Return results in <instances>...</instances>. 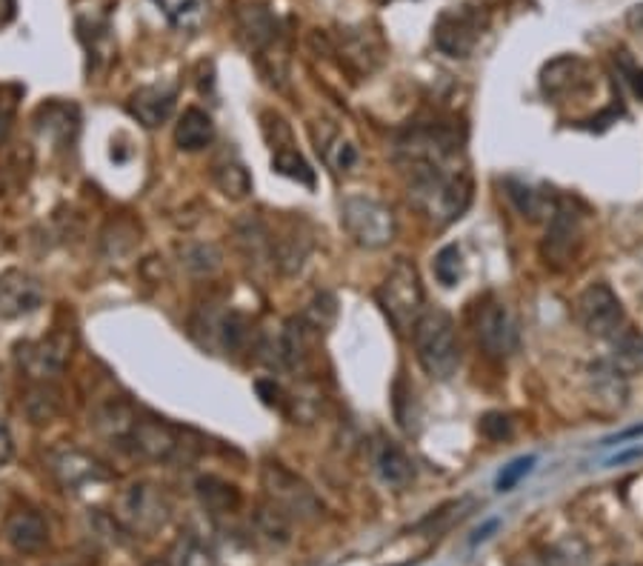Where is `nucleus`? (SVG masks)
Masks as SVG:
<instances>
[{"label": "nucleus", "instance_id": "1", "mask_svg": "<svg viewBox=\"0 0 643 566\" xmlns=\"http://www.w3.org/2000/svg\"><path fill=\"white\" fill-rule=\"evenodd\" d=\"M409 203L429 224H455L472 203V180L457 169H434V166H415L409 169Z\"/></svg>", "mask_w": 643, "mask_h": 566}, {"label": "nucleus", "instance_id": "2", "mask_svg": "<svg viewBox=\"0 0 643 566\" xmlns=\"http://www.w3.org/2000/svg\"><path fill=\"white\" fill-rule=\"evenodd\" d=\"M415 355L424 373L434 380H450L461 366V343L450 312L424 310L418 324L412 326Z\"/></svg>", "mask_w": 643, "mask_h": 566}, {"label": "nucleus", "instance_id": "3", "mask_svg": "<svg viewBox=\"0 0 643 566\" xmlns=\"http://www.w3.org/2000/svg\"><path fill=\"white\" fill-rule=\"evenodd\" d=\"M424 287H420V275L412 261L398 257L392 269L387 272V278L378 287V303L380 310L387 312L389 324L395 326V332L406 335L412 326L418 324L424 315Z\"/></svg>", "mask_w": 643, "mask_h": 566}, {"label": "nucleus", "instance_id": "4", "mask_svg": "<svg viewBox=\"0 0 643 566\" xmlns=\"http://www.w3.org/2000/svg\"><path fill=\"white\" fill-rule=\"evenodd\" d=\"M398 161L406 169L415 166H434V169H452V161L461 152V135L452 126L420 124L403 133L395 143Z\"/></svg>", "mask_w": 643, "mask_h": 566}, {"label": "nucleus", "instance_id": "5", "mask_svg": "<svg viewBox=\"0 0 643 566\" xmlns=\"http://www.w3.org/2000/svg\"><path fill=\"white\" fill-rule=\"evenodd\" d=\"M261 481H264L269 504L278 506L280 513L289 520H318L324 515L320 498L312 492V487L303 478H298L292 469H287L278 461H269L261 469Z\"/></svg>", "mask_w": 643, "mask_h": 566}, {"label": "nucleus", "instance_id": "6", "mask_svg": "<svg viewBox=\"0 0 643 566\" xmlns=\"http://www.w3.org/2000/svg\"><path fill=\"white\" fill-rule=\"evenodd\" d=\"M341 224L357 247L383 249L395 241L398 224L395 212L387 203L366 198V194H352L341 206Z\"/></svg>", "mask_w": 643, "mask_h": 566}, {"label": "nucleus", "instance_id": "7", "mask_svg": "<svg viewBox=\"0 0 643 566\" xmlns=\"http://www.w3.org/2000/svg\"><path fill=\"white\" fill-rule=\"evenodd\" d=\"M487 29V15L475 7L443 9L432 24L434 49L452 61H466Z\"/></svg>", "mask_w": 643, "mask_h": 566}, {"label": "nucleus", "instance_id": "8", "mask_svg": "<svg viewBox=\"0 0 643 566\" xmlns=\"http://www.w3.org/2000/svg\"><path fill=\"white\" fill-rule=\"evenodd\" d=\"M587 226V215H583L572 201H558L552 217L546 221V238L541 243L543 261L552 269H566L575 264V257L581 255L583 247V229Z\"/></svg>", "mask_w": 643, "mask_h": 566}, {"label": "nucleus", "instance_id": "9", "mask_svg": "<svg viewBox=\"0 0 643 566\" xmlns=\"http://www.w3.org/2000/svg\"><path fill=\"white\" fill-rule=\"evenodd\" d=\"M117 520L124 524L129 532L138 536H155L172 518L169 498L163 495L161 489L152 483H133L117 495Z\"/></svg>", "mask_w": 643, "mask_h": 566}, {"label": "nucleus", "instance_id": "10", "mask_svg": "<svg viewBox=\"0 0 643 566\" xmlns=\"http://www.w3.org/2000/svg\"><path fill=\"white\" fill-rule=\"evenodd\" d=\"M49 469H52V475L66 492L84 498V501H92L94 495H103L109 481H112L106 466L80 450L52 452V455H49Z\"/></svg>", "mask_w": 643, "mask_h": 566}, {"label": "nucleus", "instance_id": "11", "mask_svg": "<svg viewBox=\"0 0 643 566\" xmlns=\"http://www.w3.org/2000/svg\"><path fill=\"white\" fill-rule=\"evenodd\" d=\"M575 318L587 329V335L606 338V341L627 326L623 303L615 295L613 287H606V284H592V287L583 289L575 301Z\"/></svg>", "mask_w": 643, "mask_h": 566}, {"label": "nucleus", "instance_id": "12", "mask_svg": "<svg viewBox=\"0 0 643 566\" xmlns=\"http://www.w3.org/2000/svg\"><path fill=\"white\" fill-rule=\"evenodd\" d=\"M475 335H478L481 350L495 361H506L520 347L518 320H515L506 303L489 301L487 306H481L478 320H475Z\"/></svg>", "mask_w": 643, "mask_h": 566}, {"label": "nucleus", "instance_id": "13", "mask_svg": "<svg viewBox=\"0 0 643 566\" xmlns=\"http://www.w3.org/2000/svg\"><path fill=\"white\" fill-rule=\"evenodd\" d=\"M72 357V332H52L49 338L17 347V364L31 380H52L66 369Z\"/></svg>", "mask_w": 643, "mask_h": 566}, {"label": "nucleus", "instance_id": "14", "mask_svg": "<svg viewBox=\"0 0 643 566\" xmlns=\"http://www.w3.org/2000/svg\"><path fill=\"white\" fill-rule=\"evenodd\" d=\"M129 441L135 443V450H138L140 455H147V458L152 461H175L184 455L187 446H192V443L184 441V432H180V429L169 427L166 420L152 418V415H140V418H135Z\"/></svg>", "mask_w": 643, "mask_h": 566}, {"label": "nucleus", "instance_id": "15", "mask_svg": "<svg viewBox=\"0 0 643 566\" xmlns=\"http://www.w3.org/2000/svg\"><path fill=\"white\" fill-rule=\"evenodd\" d=\"M43 284L24 269H9L0 275V318L15 320L43 306Z\"/></svg>", "mask_w": 643, "mask_h": 566}, {"label": "nucleus", "instance_id": "16", "mask_svg": "<svg viewBox=\"0 0 643 566\" xmlns=\"http://www.w3.org/2000/svg\"><path fill=\"white\" fill-rule=\"evenodd\" d=\"M235 247L247 261V266H252V272L257 275H269L275 269V247H272V235L261 217L247 215L235 224Z\"/></svg>", "mask_w": 643, "mask_h": 566}, {"label": "nucleus", "instance_id": "17", "mask_svg": "<svg viewBox=\"0 0 643 566\" xmlns=\"http://www.w3.org/2000/svg\"><path fill=\"white\" fill-rule=\"evenodd\" d=\"M3 536L17 555H38L49 543V524L43 520V515L24 506V510L9 513L7 524H3Z\"/></svg>", "mask_w": 643, "mask_h": 566}, {"label": "nucleus", "instance_id": "18", "mask_svg": "<svg viewBox=\"0 0 643 566\" xmlns=\"http://www.w3.org/2000/svg\"><path fill=\"white\" fill-rule=\"evenodd\" d=\"M175 101H178L175 86H140L138 92L129 98V112H133V117H138V124H143L147 129H157V126H163L169 121Z\"/></svg>", "mask_w": 643, "mask_h": 566}, {"label": "nucleus", "instance_id": "19", "mask_svg": "<svg viewBox=\"0 0 643 566\" xmlns=\"http://www.w3.org/2000/svg\"><path fill=\"white\" fill-rule=\"evenodd\" d=\"M312 329L301 315L295 318H289L283 324L278 335V361L283 369H292V373H303L306 364H310L312 357Z\"/></svg>", "mask_w": 643, "mask_h": 566}, {"label": "nucleus", "instance_id": "20", "mask_svg": "<svg viewBox=\"0 0 643 566\" xmlns=\"http://www.w3.org/2000/svg\"><path fill=\"white\" fill-rule=\"evenodd\" d=\"M587 84V63L575 54H560L550 61L541 72V89L546 98H564L578 92Z\"/></svg>", "mask_w": 643, "mask_h": 566}, {"label": "nucleus", "instance_id": "21", "mask_svg": "<svg viewBox=\"0 0 643 566\" xmlns=\"http://www.w3.org/2000/svg\"><path fill=\"white\" fill-rule=\"evenodd\" d=\"M238 32H241V40L249 49L261 52L278 38V17L272 15V9L266 3H243L238 9Z\"/></svg>", "mask_w": 643, "mask_h": 566}, {"label": "nucleus", "instance_id": "22", "mask_svg": "<svg viewBox=\"0 0 643 566\" xmlns=\"http://www.w3.org/2000/svg\"><path fill=\"white\" fill-rule=\"evenodd\" d=\"M373 458H375V469H378L380 481L389 483V487L403 489L415 481V464H412L409 455H406L395 441L380 438V441L375 443Z\"/></svg>", "mask_w": 643, "mask_h": 566}, {"label": "nucleus", "instance_id": "23", "mask_svg": "<svg viewBox=\"0 0 643 566\" xmlns=\"http://www.w3.org/2000/svg\"><path fill=\"white\" fill-rule=\"evenodd\" d=\"M506 194L515 203V210L524 217H529V221H550L555 206H558L552 189L535 187V184H527V180H506Z\"/></svg>", "mask_w": 643, "mask_h": 566}, {"label": "nucleus", "instance_id": "24", "mask_svg": "<svg viewBox=\"0 0 643 566\" xmlns=\"http://www.w3.org/2000/svg\"><path fill=\"white\" fill-rule=\"evenodd\" d=\"M194 492H198V501H201L203 510L212 515H235L243 504L241 489L235 487V483L224 481V478H217V475L198 478Z\"/></svg>", "mask_w": 643, "mask_h": 566}, {"label": "nucleus", "instance_id": "25", "mask_svg": "<svg viewBox=\"0 0 643 566\" xmlns=\"http://www.w3.org/2000/svg\"><path fill=\"white\" fill-rule=\"evenodd\" d=\"M272 247H275V266L280 269V275L292 278V275H298L303 269L306 257H310L312 235L303 232L301 226H289L278 241L272 238Z\"/></svg>", "mask_w": 643, "mask_h": 566}, {"label": "nucleus", "instance_id": "26", "mask_svg": "<svg viewBox=\"0 0 643 566\" xmlns=\"http://www.w3.org/2000/svg\"><path fill=\"white\" fill-rule=\"evenodd\" d=\"M21 404H24L26 418H29L35 427L52 424V420L61 415V389L54 387L52 380H35L24 392V401H21Z\"/></svg>", "mask_w": 643, "mask_h": 566}, {"label": "nucleus", "instance_id": "27", "mask_svg": "<svg viewBox=\"0 0 643 566\" xmlns=\"http://www.w3.org/2000/svg\"><path fill=\"white\" fill-rule=\"evenodd\" d=\"M609 341H613V352L606 357V364L618 369L623 378L643 373V332H638L632 326H623Z\"/></svg>", "mask_w": 643, "mask_h": 566}, {"label": "nucleus", "instance_id": "28", "mask_svg": "<svg viewBox=\"0 0 643 566\" xmlns=\"http://www.w3.org/2000/svg\"><path fill=\"white\" fill-rule=\"evenodd\" d=\"M590 392L595 395L597 406L615 412L627 404V378L606 361H601V364L590 366Z\"/></svg>", "mask_w": 643, "mask_h": 566}, {"label": "nucleus", "instance_id": "29", "mask_svg": "<svg viewBox=\"0 0 643 566\" xmlns=\"http://www.w3.org/2000/svg\"><path fill=\"white\" fill-rule=\"evenodd\" d=\"M341 52L346 54V63H352L357 72L378 70L380 61H383V47H380V40L364 29L343 32Z\"/></svg>", "mask_w": 643, "mask_h": 566}, {"label": "nucleus", "instance_id": "30", "mask_svg": "<svg viewBox=\"0 0 643 566\" xmlns=\"http://www.w3.org/2000/svg\"><path fill=\"white\" fill-rule=\"evenodd\" d=\"M215 140V124L203 109H187L175 126V143L184 152H201Z\"/></svg>", "mask_w": 643, "mask_h": 566}, {"label": "nucleus", "instance_id": "31", "mask_svg": "<svg viewBox=\"0 0 643 566\" xmlns=\"http://www.w3.org/2000/svg\"><path fill=\"white\" fill-rule=\"evenodd\" d=\"M315 143L324 161L332 166L335 172H352L357 163V147L349 138H343L332 124H320V135L315 133Z\"/></svg>", "mask_w": 643, "mask_h": 566}, {"label": "nucleus", "instance_id": "32", "mask_svg": "<svg viewBox=\"0 0 643 566\" xmlns=\"http://www.w3.org/2000/svg\"><path fill=\"white\" fill-rule=\"evenodd\" d=\"M135 418H138V415L133 412V406L126 404V401H121V398H112V401H106L101 410L94 412V424H98V429H101L106 438H112V441H124V438L129 441Z\"/></svg>", "mask_w": 643, "mask_h": 566}, {"label": "nucleus", "instance_id": "33", "mask_svg": "<svg viewBox=\"0 0 643 566\" xmlns=\"http://www.w3.org/2000/svg\"><path fill=\"white\" fill-rule=\"evenodd\" d=\"M180 32H198L206 21V0H152Z\"/></svg>", "mask_w": 643, "mask_h": 566}, {"label": "nucleus", "instance_id": "34", "mask_svg": "<svg viewBox=\"0 0 643 566\" xmlns=\"http://www.w3.org/2000/svg\"><path fill=\"white\" fill-rule=\"evenodd\" d=\"M180 264L194 278H212L224 266V255L215 243H187L180 247Z\"/></svg>", "mask_w": 643, "mask_h": 566}, {"label": "nucleus", "instance_id": "35", "mask_svg": "<svg viewBox=\"0 0 643 566\" xmlns=\"http://www.w3.org/2000/svg\"><path fill=\"white\" fill-rule=\"evenodd\" d=\"M289 415L295 424H312V420L320 418V412H324V392L318 387H312V383H303L298 387L292 395L287 398Z\"/></svg>", "mask_w": 643, "mask_h": 566}, {"label": "nucleus", "instance_id": "36", "mask_svg": "<svg viewBox=\"0 0 643 566\" xmlns=\"http://www.w3.org/2000/svg\"><path fill=\"white\" fill-rule=\"evenodd\" d=\"M255 529L257 536L266 538L272 546H287L289 538H292V520L280 513L278 506H261L255 513Z\"/></svg>", "mask_w": 643, "mask_h": 566}, {"label": "nucleus", "instance_id": "37", "mask_svg": "<svg viewBox=\"0 0 643 566\" xmlns=\"http://www.w3.org/2000/svg\"><path fill=\"white\" fill-rule=\"evenodd\" d=\"M166 566H217L215 555L206 543H201L194 536H180L175 546L169 550Z\"/></svg>", "mask_w": 643, "mask_h": 566}, {"label": "nucleus", "instance_id": "38", "mask_svg": "<svg viewBox=\"0 0 643 566\" xmlns=\"http://www.w3.org/2000/svg\"><path fill=\"white\" fill-rule=\"evenodd\" d=\"M272 166L278 175L283 178H292L298 184H306V187H315V169H312L310 163L303 161V155L298 149L292 147H280L275 149V155H272Z\"/></svg>", "mask_w": 643, "mask_h": 566}, {"label": "nucleus", "instance_id": "39", "mask_svg": "<svg viewBox=\"0 0 643 566\" xmlns=\"http://www.w3.org/2000/svg\"><path fill=\"white\" fill-rule=\"evenodd\" d=\"M215 184L217 189L226 194V198H232V201H241L252 192V178H249V172L243 169L241 163H224V166H217L215 169Z\"/></svg>", "mask_w": 643, "mask_h": 566}, {"label": "nucleus", "instance_id": "40", "mask_svg": "<svg viewBox=\"0 0 643 566\" xmlns=\"http://www.w3.org/2000/svg\"><path fill=\"white\" fill-rule=\"evenodd\" d=\"M432 272L441 287H455L457 280L464 278V255H461V247H457V243H446V247L434 255Z\"/></svg>", "mask_w": 643, "mask_h": 566}, {"label": "nucleus", "instance_id": "41", "mask_svg": "<svg viewBox=\"0 0 643 566\" xmlns=\"http://www.w3.org/2000/svg\"><path fill=\"white\" fill-rule=\"evenodd\" d=\"M301 318L306 320L315 332L329 329V326L335 324V318H338V301H335V295H329V292H318V295L306 303Z\"/></svg>", "mask_w": 643, "mask_h": 566}, {"label": "nucleus", "instance_id": "42", "mask_svg": "<svg viewBox=\"0 0 643 566\" xmlns=\"http://www.w3.org/2000/svg\"><path fill=\"white\" fill-rule=\"evenodd\" d=\"M538 464L535 455H524V458H515L512 464H506L495 478V489L497 492H512V489L518 487L529 473H532V466Z\"/></svg>", "mask_w": 643, "mask_h": 566}, {"label": "nucleus", "instance_id": "43", "mask_svg": "<svg viewBox=\"0 0 643 566\" xmlns=\"http://www.w3.org/2000/svg\"><path fill=\"white\" fill-rule=\"evenodd\" d=\"M478 429H481V435L487 438V441H509L512 432H515V427H512V418L509 415H504V412H487L481 418V424H478Z\"/></svg>", "mask_w": 643, "mask_h": 566}, {"label": "nucleus", "instance_id": "44", "mask_svg": "<svg viewBox=\"0 0 643 566\" xmlns=\"http://www.w3.org/2000/svg\"><path fill=\"white\" fill-rule=\"evenodd\" d=\"M255 389L261 392V398H264L266 406H278V410H283V406H287V395H283V389H280L275 380H257Z\"/></svg>", "mask_w": 643, "mask_h": 566}, {"label": "nucleus", "instance_id": "45", "mask_svg": "<svg viewBox=\"0 0 643 566\" xmlns=\"http://www.w3.org/2000/svg\"><path fill=\"white\" fill-rule=\"evenodd\" d=\"M620 66H623V75H627L629 86H632V92H635L638 98L643 101V70L629 61L627 54H620Z\"/></svg>", "mask_w": 643, "mask_h": 566}, {"label": "nucleus", "instance_id": "46", "mask_svg": "<svg viewBox=\"0 0 643 566\" xmlns=\"http://www.w3.org/2000/svg\"><path fill=\"white\" fill-rule=\"evenodd\" d=\"M12 455H15V441H12L7 424L0 420V469L12 461Z\"/></svg>", "mask_w": 643, "mask_h": 566}, {"label": "nucleus", "instance_id": "47", "mask_svg": "<svg viewBox=\"0 0 643 566\" xmlns=\"http://www.w3.org/2000/svg\"><path fill=\"white\" fill-rule=\"evenodd\" d=\"M497 527H501V520H487V524H483V527L472 536V546H478L481 541H487V538L492 536V532H495Z\"/></svg>", "mask_w": 643, "mask_h": 566}, {"label": "nucleus", "instance_id": "48", "mask_svg": "<svg viewBox=\"0 0 643 566\" xmlns=\"http://www.w3.org/2000/svg\"><path fill=\"white\" fill-rule=\"evenodd\" d=\"M15 17V0H0V26H7Z\"/></svg>", "mask_w": 643, "mask_h": 566}, {"label": "nucleus", "instance_id": "49", "mask_svg": "<svg viewBox=\"0 0 643 566\" xmlns=\"http://www.w3.org/2000/svg\"><path fill=\"white\" fill-rule=\"evenodd\" d=\"M641 455H643V450H629V452H620V455H615V458H609V461H606V464H609V466H620V464H627V461L641 458Z\"/></svg>", "mask_w": 643, "mask_h": 566}, {"label": "nucleus", "instance_id": "50", "mask_svg": "<svg viewBox=\"0 0 643 566\" xmlns=\"http://www.w3.org/2000/svg\"><path fill=\"white\" fill-rule=\"evenodd\" d=\"M638 435H643V427H632V429H627V432L615 435V438H609V443H623V441H629V438H638Z\"/></svg>", "mask_w": 643, "mask_h": 566}, {"label": "nucleus", "instance_id": "51", "mask_svg": "<svg viewBox=\"0 0 643 566\" xmlns=\"http://www.w3.org/2000/svg\"><path fill=\"white\" fill-rule=\"evenodd\" d=\"M629 24L643 32V7H635L632 12H629Z\"/></svg>", "mask_w": 643, "mask_h": 566}, {"label": "nucleus", "instance_id": "52", "mask_svg": "<svg viewBox=\"0 0 643 566\" xmlns=\"http://www.w3.org/2000/svg\"><path fill=\"white\" fill-rule=\"evenodd\" d=\"M609 566H641V564H609Z\"/></svg>", "mask_w": 643, "mask_h": 566}]
</instances>
